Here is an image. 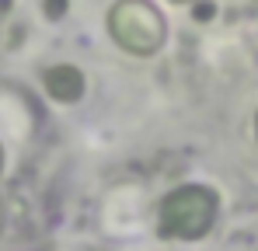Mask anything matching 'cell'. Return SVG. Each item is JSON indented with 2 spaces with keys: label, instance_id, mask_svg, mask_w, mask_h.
Instances as JSON below:
<instances>
[{
  "label": "cell",
  "instance_id": "2",
  "mask_svg": "<svg viewBox=\"0 0 258 251\" xmlns=\"http://www.w3.org/2000/svg\"><path fill=\"white\" fill-rule=\"evenodd\" d=\"M216 192L206 185H181L164 196L161 203V230L178 241H196L203 237L216 220Z\"/></svg>",
  "mask_w": 258,
  "mask_h": 251
},
{
  "label": "cell",
  "instance_id": "6",
  "mask_svg": "<svg viewBox=\"0 0 258 251\" xmlns=\"http://www.w3.org/2000/svg\"><path fill=\"white\" fill-rule=\"evenodd\" d=\"M174 4H188V0H174Z\"/></svg>",
  "mask_w": 258,
  "mask_h": 251
},
{
  "label": "cell",
  "instance_id": "5",
  "mask_svg": "<svg viewBox=\"0 0 258 251\" xmlns=\"http://www.w3.org/2000/svg\"><path fill=\"white\" fill-rule=\"evenodd\" d=\"M255 140H258V112H255Z\"/></svg>",
  "mask_w": 258,
  "mask_h": 251
},
{
  "label": "cell",
  "instance_id": "3",
  "mask_svg": "<svg viewBox=\"0 0 258 251\" xmlns=\"http://www.w3.org/2000/svg\"><path fill=\"white\" fill-rule=\"evenodd\" d=\"M45 91L56 101H77L84 94V77H81V70H74L67 63L52 67V70H45Z\"/></svg>",
  "mask_w": 258,
  "mask_h": 251
},
{
  "label": "cell",
  "instance_id": "1",
  "mask_svg": "<svg viewBox=\"0 0 258 251\" xmlns=\"http://www.w3.org/2000/svg\"><path fill=\"white\" fill-rule=\"evenodd\" d=\"M108 35L129 56H154L168 39V25L150 0H119L108 11Z\"/></svg>",
  "mask_w": 258,
  "mask_h": 251
},
{
  "label": "cell",
  "instance_id": "4",
  "mask_svg": "<svg viewBox=\"0 0 258 251\" xmlns=\"http://www.w3.org/2000/svg\"><path fill=\"white\" fill-rule=\"evenodd\" d=\"M0 171H4V147H0Z\"/></svg>",
  "mask_w": 258,
  "mask_h": 251
}]
</instances>
